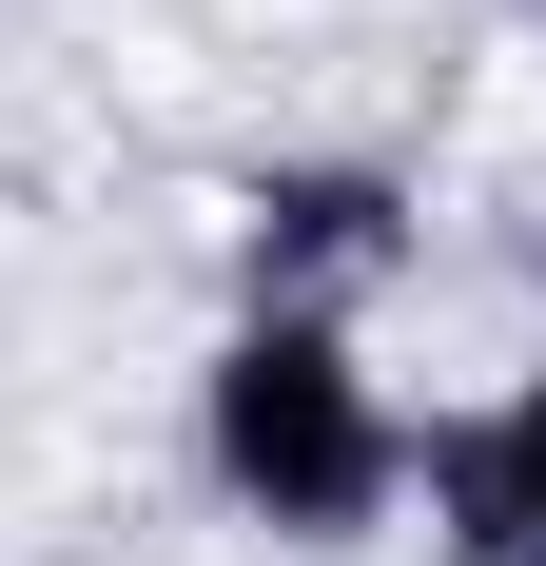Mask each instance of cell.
Here are the masks:
<instances>
[{"instance_id":"cell-1","label":"cell","mask_w":546,"mask_h":566,"mask_svg":"<svg viewBox=\"0 0 546 566\" xmlns=\"http://www.w3.org/2000/svg\"><path fill=\"white\" fill-rule=\"evenodd\" d=\"M176 450H196V489H216L234 547L351 566V547L410 527L430 410L390 391L371 313H216V333H196V391H176Z\"/></svg>"},{"instance_id":"cell-2","label":"cell","mask_w":546,"mask_h":566,"mask_svg":"<svg viewBox=\"0 0 546 566\" xmlns=\"http://www.w3.org/2000/svg\"><path fill=\"white\" fill-rule=\"evenodd\" d=\"M410 234H430V196H410V157H351V137H293V157H234L216 176V313H371L390 274H410Z\"/></svg>"},{"instance_id":"cell-3","label":"cell","mask_w":546,"mask_h":566,"mask_svg":"<svg viewBox=\"0 0 546 566\" xmlns=\"http://www.w3.org/2000/svg\"><path fill=\"white\" fill-rule=\"evenodd\" d=\"M410 527H430V566H546V352L430 410V450H410Z\"/></svg>"},{"instance_id":"cell-4","label":"cell","mask_w":546,"mask_h":566,"mask_svg":"<svg viewBox=\"0 0 546 566\" xmlns=\"http://www.w3.org/2000/svg\"><path fill=\"white\" fill-rule=\"evenodd\" d=\"M507 20H527V40H546V0H507Z\"/></svg>"}]
</instances>
